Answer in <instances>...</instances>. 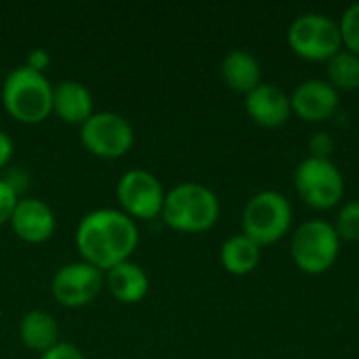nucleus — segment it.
<instances>
[{
    "instance_id": "1",
    "label": "nucleus",
    "mask_w": 359,
    "mask_h": 359,
    "mask_svg": "<svg viewBox=\"0 0 359 359\" xmlns=\"http://www.w3.org/2000/svg\"><path fill=\"white\" fill-rule=\"evenodd\" d=\"M139 246L137 223L118 208H97L86 212L76 227V248L84 263L99 271L130 261Z\"/></svg>"
},
{
    "instance_id": "2",
    "label": "nucleus",
    "mask_w": 359,
    "mask_h": 359,
    "mask_svg": "<svg viewBox=\"0 0 359 359\" xmlns=\"http://www.w3.org/2000/svg\"><path fill=\"white\" fill-rule=\"evenodd\" d=\"M0 99L6 114L21 124H40L53 114V84L44 72L29 65H19L6 74Z\"/></svg>"
},
{
    "instance_id": "3",
    "label": "nucleus",
    "mask_w": 359,
    "mask_h": 359,
    "mask_svg": "<svg viewBox=\"0 0 359 359\" xmlns=\"http://www.w3.org/2000/svg\"><path fill=\"white\" fill-rule=\"evenodd\" d=\"M221 215L217 194L202 183H179L166 191L162 206V221L181 233H202L215 227Z\"/></svg>"
},
{
    "instance_id": "4",
    "label": "nucleus",
    "mask_w": 359,
    "mask_h": 359,
    "mask_svg": "<svg viewBox=\"0 0 359 359\" xmlns=\"http://www.w3.org/2000/svg\"><path fill=\"white\" fill-rule=\"evenodd\" d=\"M292 225V206L286 196L278 191L255 194L244 208L242 227L244 236L257 242L261 248L282 240Z\"/></svg>"
},
{
    "instance_id": "5",
    "label": "nucleus",
    "mask_w": 359,
    "mask_h": 359,
    "mask_svg": "<svg viewBox=\"0 0 359 359\" xmlns=\"http://www.w3.org/2000/svg\"><path fill=\"white\" fill-rule=\"evenodd\" d=\"M290 250H292V261L301 271L309 276H320L326 273L337 263L341 250V238L337 236L332 223L322 219H311L297 227Z\"/></svg>"
},
{
    "instance_id": "6",
    "label": "nucleus",
    "mask_w": 359,
    "mask_h": 359,
    "mask_svg": "<svg viewBox=\"0 0 359 359\" xmlns=\"http://www.w3.org/2000/svg\"><path fill=\"white\" fill-rule=\"evenodd\" d=\"M288 46L294 55L307 61H330L343 50L341 27L322 13H305L288 27Z\"/></svg>"
},
{
    "instance_id": "7",
    "label": "nucleus",
    "mask_w": 359,
    "mask_h": 359,
    "mask_svg": "<svg viewBox=\"0 0 359 359\" xmlns=\"http://www.w3.org/2000/svg\"><path fill=\"white\" fill-rule=\"evenodd\" d=\"M294 187L316 210L334 208L345 196V179L330 158H305L294 172Z\"/></svg>"
},
{
    "instance_id": "8",
    "label": "nucleus",
    "mask_w": 359,
    "mask_h": 359,
    "mask_svg": "<svg viewBox=\"0 0 359 359\" xmlns=\"http://www.w3.org/2000/svg\"><path fill=\"white\" fill-rule=\"evenodd\" d=\"M80 141L93 156L116 160L135 145V128L116 111H95L80 126Z\"/></svg>"
},
{
    "instance_id": "9",
    "label": "nucleus",
    "mask_w": 359,
    "mask_h": 359,
    "mask_svg": "<svg viewBox=\"0 0 359 359\" xmlns=\"http://www.w3.org/2000/svg\"><path fill=\"white\" fill-rule=\"evenodd\" d=\"M116 196L120 210L133 221H151L162 215L166 191L156 175L145 168H133L120 177Z\"/></svg>"
},
{
    "instance_id": "10",
    "label": "nucleus",
    "mask_w": 359,
    "mask_h": 359,
    "mask_svg": "<svg viewBox=\"0 0 359 359\" xmlns=\"http://www.w3.org/2000/svg\"><path fill=\"white\" fill-rule=\"evenodd\" d=\"M103 284V271L84 261H76L57 269L50 282V292L59 305L67 309H80L90 305L99 297Z\"/></svg>"
},
{
    "instance_id": "11",
    "label": "nucleus",
    "mask_w": 359,
    "mask_h": 359,
    "mask_svg": "<svg viewBox=\"0 0 359 359\" xmlns=\"http://www.w3.org/2000/svg\"><path fill=\"white\" fill-rule=\"evenodd\" d=\"M15 236L27 244H42L53 238L57 219L53 208L40 198H19L8 221Z\"/></svg>"
},
{
    "instance_id": "12",
    "label": "nucleus",
    "mask_w": 359,
    "mask_h": 359,
    "mask_svg": "<svg viewBox=\"0 0 359 359\" xmlns=\"http://www.w3.org/2000/svg\"><path fill=\"white\" fill-rule=\"evenodd\" d=\"M292 111L305 122H324L339 107V90L328 80H305L290 95Z\"/></svg>"
},
{
    "instance_id": "13",
    "label": "nucleus",
    "mask_w": 359,
    "mask_h": 359,
    "mask_svg": "<svg viewBox=\"0 0 359 359\" xmlns=\"http://www.w3.org/2000/svg\"><path fill=\"white\" fill-rule=\"evenodd\" d=\"M244 105H246L248 116L265 128L284 126L292 114L290 97L282 88L273 84H263V82L252 93L246 95Z\"/></svg>"
},
{
    "instance_id": "14",
    "label": "nucleus",
    "mask_w": 359,
    "mask_h": 359,
    "mask_svg": "<svg viewBox=\"0 0 359 359\" xmlns=\"http://www.w3.org/2000/svg\"><path fill=\"white\" fill-rule=\"evenodd\" d=\"M53 114L67 124L82 126L93 111V95L78 80H61L53 84Z\"/></svg>"
},
{
    "instance_id": "15",
    "label": "nucleus",
    "mask_w": 359,
    "mask_h": 359,
    "mask_svg": "<svg viewBox=\"0 0 359 359\" xmlns=\"http://www.w3.org/2000/svg\"><path fill=\"white\" fill-rule=\"evenodd\" d=\"M105 286L118 303H141L149 292V278L145 269L133 261H124L105 271Z\"/></svg>"
},
{
    "instance_id": "16",
    "label": "nucleus",
    "mask_w": 359,
    "mask_h": 359,
    "mask_svg": "<svg viewBox=\"0 0 359 359\" xmlns=\"http://www.w3.org/2000/svg\"><path fill=\"white\" fill-rule=\"evenodd\" d=\"M221 76L236 93L248 95L261 84V63L248 50H229L221 61Z\"/></svg>"
},
{
    "instance_id": "17",
    "label": "nucleus",
    "mask_w": 359,
    "mask_h": 359,
    "mask_svg": "<svg viewBox=\"0 0 359 359\" xmlns=\"http://www.w3.org/2000/svg\"><path fill=\"white\" fill-rule=\"evenodd\" d=\"M19 341L23 347L36 353H44L59 343V324L57 320L42 309L27 311L19 322Z\"/></svg>"
},
{
    "instance_id": "18",
    "label": "nucleus",
    "mask_w": 359,
    "mask_h": 359,
    "mask_svg": "<svg viewBox=\"0 0 359 359\" xmlns=\"http://www.w3.org/2000/svg\"><path fill=\"white\" fill-rule=\"evenodd\" d=\"M261 263V246L248 236H231L221 246V265L231 276H248Z\"/></svg>"
},
{
    "instance_id": "19",
    "label": "nucleus",
    "mask_w": 359,
    "mask_h": 359,
    "mask_svg": "<svg viewBox=\"0 0 359 359\" xmlns=\"http://www.w3.org/2000/svg\"><path fill=\"white\" fill-rule=\"evenodd\" d=\"M328 82L337 90L359 88V57L349 50H339L328 61Z\"/></svg>"
},
{
    "instance_id": "20",
    "label": "nucleus",
    "mask_w": 359,
    "mask_h": 359,
    "mask_svg": "<svg viewBox=\"0 0 359 359\" xmlns=\"http://www.w3.org/2000/svg\"><path fill=\"white\" fill-rule=\"evenodd\" d=\"M334 229H337V236H339L341 240L359 242V200L358 202L345 204V206L339 210Z\"/></svg>"
},
{
    "instance_id": "21",
    "label": "nucleus",
    "mask_w": 359,
    "mask_h": 359,
    "mask_svg": "<svg viewBox=\"0 0 359 359\" xmlns=\"http://www.w3.org/2000/svg\"><path fill=\"white\" fill-rule=\"evenodd\" d=\"M339 27L345 48L359 57V4H353L345 11Z\"/></svg>"
},
{
    "instance_id": "22",
    "label": "nucleus",
    "mask_w": 359,
    "mask_h": 359,
    "mask_svg": "<svg viewBox=\"0 0 359 359\" xmlns=\"http://www.w3.org/2000/svg\"><path fill=\"white\" fill-rule=\"evenodd\" d=\"M17 202H19V194L11 187L6 179H0V225L11 221Z\"/></svg>"
},
{
    "instance_id": "23",
    "label": "nucleus",
    "mask_w": 359,
    "mask_h": 359,
    "mask_svg": "<svg viewBox=\"0 0 359 359\" xmlns=\"http://www.w3.org/2000/svg\"><path fill=\"white\" fill-rule=\"evenodd\" d=\"M40 359H86L84 358V353L76 347V345H72V343H57L55 347H50L48 351H44Z\"/></svg>"
},
{
    "instance_id": "24",
    "label": "nucleus",
    "mask_w": 359,
    "mask_h": 359,
    "mask_svg": "<svg viewBox=\"0 0 359 359\" xmlns=\"http://www.w3.org/2000/svg\"><path fill=\"white\" fill-rule=\"evenodd\" d=\"M334 147V141L330 135L326 133H318L311 141H309V149H311V158H328L330 151Z\"/></svg>"
},
{
    "instance_id": "25",
    "label": "nucleus",
    "mask_w": 359,
    "mask_h": 359,
    "mask_svg": "<svg viewBox=\"0 0 359 359\" xmlns=\"http://www.w3.org/2000/svg\"><path fill=\"white\" fill-rule=\"evenodd\" d=\"M13 151H15V143H13L11 135H8V133H4V130L0 128V170L11 162Z\"/></svg>"
},
{
    "instance_id": "26",
    "label": "nucleus",
    "mask_w": 359,
    "mask_h": 359,
    "mask_svg": "<svg viewBox=\"0 0 359 359\" xmlns=\"http://www.w3.org/2000/svg\"><path fill=\"white\" fill-rule=\"evenodd\" d=\"M48 63H50L48 53H46L44 48H36V50L29 53V59H27L25 65H29V67L36 69V72H44V69L48 67Z\"/></svg>"
},
{
    "instance_id": "27",
    "label": "nucleus",
    "mask_w": 359,
    "mask_h": 359,
    "mask_svg": "<svg viewBox=\"0 0 359 359\" xmlns=\"http://www.w3.org/2000/svg\"><path fill=\"white\" fill-rule=\"evenodd\" d=\"M358 303H359V301H358Z\"/></svg>"
}]
</instances>
